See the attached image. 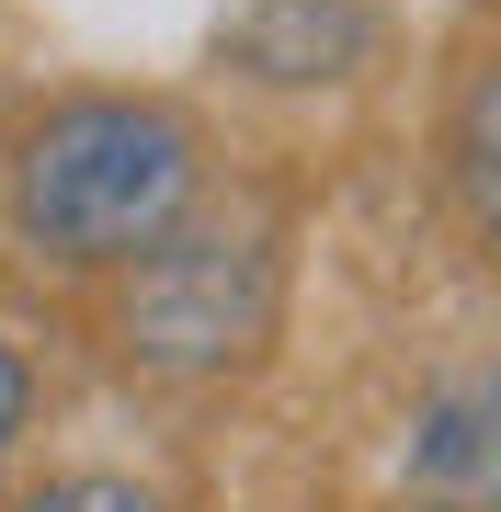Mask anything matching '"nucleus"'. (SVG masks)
I'll use <instances>...</instances> for the list:
<instances>
[{
    "mask_svg": "<svg viewBox=\"0 0 501 512\" xmlns=\"http://www.w3.org/2000/svg\"><path fill=\"white\" fill-rule=\"evenodd\" d=\"M205 194V137L160 92H69L12 137V228L57 274H114Z\"/></svg>",
    "mask_w": 501,
    "mask_h": 512,
    "instance_id": "nucleus-1",
    "label": "nucleus"
},
{
    "mask_svg": "<svg viewBox=\"0 0 501 512\" xmlns=\"http://www.w3.org/2000/svg\"><path fill=\"white\" fill-rule=\"evenodd\" d=\"M410 490L467 501V512L501 490V387L490 376H445L422 399V421H410Z\"/></svg>",
    "mask_w": 501,
    "mask_h": 512,
    "instance_id": "nucleus-4",
    "label": "nucleus"
},
{
    "mask_svg": "<svg viewBox=\"0 0 501 512\" xmlns=\"http://www.w3.org/2000/svg\"><path fill=\"white\" fill-rule=\"evenodd\" d=\"M23 421H35V365L12 353V330H0V467L23 456Z\"/></svg>",
    "mask_w": 501,
    "mask_h": 512,
    "instance_id": "nucleus-7",
    "label": "nucleus"
},
{
    "mask_svg": "<svg viewBox=\"0 0 501 512\" xmlns=\"http://www.w3.org/2000/svg\"><path fill=\"white\" fill-rule=\"evenodd\" d=\"M490 114H501V92H490V69L456 92V137H445V171H456V205H467V228H501V183H490Z\"/></svg>",
    "mask_w": 501,
    "mask_h": 512,
    "instance_id": "nucleus-5",
    "label": "nucleus"
},
{
    "mask_svg": "<svg viewBox=\"0 0 501 512\" xmlns=\"http://www.w3.org/2000/svg\"><path fill=\"white\" fill-rule=\"evenodd\" d=\"M376 46H388V12L376 0H251L228 23V69L274 80V92L353 80V69H376Z\"/></svg>",
    "mask_w": 501,
    "mask_h": 512,
    "instance_id": "nucleus-3",
    "label": "nucleus"
},
{
    "mask_svg": "<svg viewBox=\"0 0 501 512\" xmlns=\"http://www.w3.org/2000/svg\"><path fill=\"white\" fill-rule=\"evenodd\" d=\"M114 342L149 376H228L274 342V239L262 228H160L126 262Z\"/></svg>",
    "mask_w": 501,
    "mask_h": 512,
    "instance_id": "nucleus-2",
    "label": "nucleus"
},
{
    "mask_svg": "<svg viewBox=\"0 0 501 512\" xmlns=\"http://www.w3.org/2000/svg\"><path fill=\"white\" fill-rule=\"evenodd\" d=\"M23 512H171L149 478H126V467H80V478H46Z\"/></svg>",
    "mask_w": 501,
    "mask_h": 512,
    "instance_id": "nucleus-6",
    "label": "nucleus"
},
{
    "mask_svg": "<svg viewBox=\"0 0 501 512\" xmlns=\"http://www.w3.org/2000/svg\"><path fill=\"white\" fill-rule=\"evenodd\" d=\"M422 512H467V501H422Z\"/></svg>",
    "mask_w": 501,
    "mask_h": 512,
    "instance_id": "nucleus-8",
    "label": "nucleus"
}]
</instances>
